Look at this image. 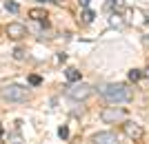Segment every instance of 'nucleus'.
I'll return each instance as SVG.
<instances>
[{
    "label": "nucleus",
    "instance_id": "1",
    "mask_svg": "<svg viewBox=\"0 0 149 144\" xmlns=\"http://www.w3.org/2000/svg\"><path fill=\"white\" fill-rule=\"evenodd\" d=\"M98 91H100V95H102L107 102H111V104H123V102L131 100V89L127 87V84H120V82L102 84Z\"/></svg>",
    "mask_w": 149,
    "mask_h": 144
},
{
    "label": "nucleus",
    "instance_id": "2",
    "mask_svg": "<svg viewBox=\"0 0 149 144\" xmlns=\"http://www.w3.org/2000/svg\"><path fill=\"white\" fill-rule=\"evenodd\" d=\"M0 98L7 102H25L29 98V91L22 84H5L0 89Z\"/></svg>",
    "mask_w": 149,
    "mask_h": 144
},
{
    "label": "nucleus",
    "instance_id": "3",
    "mask_svg": "<svg viewBox=\"0 0 149 144\" xmlns=\"http://www.w3.org/2000/svg\"><path fill=\"white\" fill-rule=\"evenodd\" d=\"M67 95L71 100H87L89 95H91V87L85 84V82H71V87H67Z\"/></svg>",
    "mask_w": 149,
    "mask_h": 144
},
{
    "label": "nucleus",
    "instance_id": "4",
    "mask_svg": "<svg viewBox=\"0 0 149 144\" xmlns=\"http://www.w3.org/2000/svg\"><path fill=\"white\" fill-rule=\"evenodd\" d=\"M125 109H120V107H109V109H105V111L100 113V118H102V122H107V124H116V122H123L125 120Z\"/></svg>",
    "mask_w": 149,
    "mask_h": 144
},
{
    "label": "nucleus",
    "instance_id": "5",
    "mask_svg": "<svg viewBox=\"0 0 149 144\" xmlns=\"http://www.w3.org/2000/svg\"><path fill=\"white\" fill-rule=\"evenodd\" d=\"M7 36L11 40H20V38L27 36V27L20 25V22H11V25H7Z\"/></svg>",
    "mask_w": 149,
    "mask_h": 144
},
{
    "label": "nucleus",
    "instance_id": "6",
    "mask_svg": "<svg viewBox=\"0 0 149 144\" xmlns=\"http://www.w3.org/2000/svg\"><path fill=\"white\" fill-rule=\"evenodd\" d=\"M93 144H118V138L111 131H102L93 135Z\"/></svg>",
    "mask_w": 149,
    "mask_h": 144
},
{
    "label": "nucleus",
    "instance_id": "7",
    "mask_svg": "<svg viewBox=\"0 0 149 144\" xmlns=\"http://www.w3.org/2000/svg\"><path fill=\"white\" fill-rule=\"evenodd\" d=\"M125 133H127L131 140H140L145 131H143V126L136 124V122H125Z\"/></svg>",
    "mask_w": 149,
    "mask_h": 144
},
{
    "label": "nucleus",
    "instance_id": "8",
    "mask_svg": "<svg viewBox=\"0 0 149 144\" xmlns=\"http://www.w3.org/2000/svg\"><path fill=\"white\" fill-rule=\"evenodd\" d=\"M29 18L38 20V22H47V13H45L42 9H31V11H29Z\"/></svg>",
    "mask_w": 149,
    "mask_h": 144
},
{
    "label": "nucleus",
    "instance_id": "9",
    "mask_svg": "<svg viewBox=\"0 0 149 144\" xmlns=\"http://www.w3.org/2000/svg\"><path fill=\"white\" fill-rule=\"evenodd\" d=\"M67 80L69 82H78L80 80V71L78 69H67Z\"/></svg>",
    "mask_w": 149,
    "mask_h": 144
},
{
    "label": "nucleus",
    "instance_id": "10",
    "mask_svg": "<svg viewBox=\"0 0 149 144\" xmlns=\"http://www.w3.org/2000/svg\"><path fill=\"white\" fill-rule=\"evenodd\" d=\"M5 9H7V11H11V13H18L20 7L16 5V2H11V0H7V2H5Z\"/></svg>",
    "mask_w": 149,
    "mask_h": 144
},
{
    "label": "nucleus",
    "instance_id": "11",
    "mask_svg": "<svg viewBox=\"0 0 149 144\" xmlns=\"http://www.w3.org/2000/svg\"><path fill=\"white\" fill-rule=\"evenodd\" d=\"M58 135H60L62 140H67L69 138V129H67V126H60V129H58Z\"/></svg>",
    "mask_w": 149,
    "mask_h": 144
},
{
    "label": "nucleus",
    "instance_id": "12",
    "mask_svg": "<svg viewBox=\"0 0 149 144\" xmlns=\"http://www.w3.org/2000/svg\"><path fill=\"white\" fill-rule=\"evenodd\" d=\"M82 18H85V22H91L93 20V11L91 9H85V16H82Z\"/></svg>",
    "mask_w": 149,
    "mask_h": 144
},
{
    "label": "nucleus",
    "instance_id": "13",
    "mask_svg": "<svg viewBox=\"0 0 149 144\" xmlns=\"http://www.w3.org/2000/svg\"><path fill=\"white\" fill-rule=\"evenodd\" d=\"M129 80H131V82L140 80V71H129Z\"/></svg>",
    "mask_w": 149,
    "mask_h": 144
},
{
    "label": "nucleus",
    "instance_id": "14",
    "mask_svg": "<svg viewBox=\"0 0 149 144\" xmlns=\"http://www.w3.org/2000/svg\"><path fill=\"white\" fill-rule=\"evenodd\" d=\"M40 78H38V75H29V84H33V87H36V84H40Z\"/></svg>",
    "mask_w": 149,
    "mask_h": 144
},
{
    "label": "nucleus",
    "instance_id": "15",
    "mask_svg": "<svg viewBox=\"0 0 149 144\" xmlns=\"http://www.w3.org/2000/svg\"><path fill=\"white\" fill-rule=\"evenodd\" d=\"M13 56L18 58V60H22V58H25V51H22V49H16V51H13Z\"/></svg>",
    "mask_w": 149,
    "mask_h": 144
},
{
    "label": "nucleus",
    "instance_id": "16",
    "mask_svg": "<svg viewBox=\"0 0 149 144\" xmlns=\"http://www.w3.org/2000/svg\"><path fill=\"white\" fill-rule=\"evenodd\" d=\"M80 5L85 7V9H87V7H89V0H80Z\"/></svg>",
    "mask_w": 149,
    "mask_h": 144
},
{
    "label": "nucleus",
    "instance_id": "17",
    "mask_svg": "<svg viewBox=\"0 0 149 144\" xmlns=\"http://www.w3.org/2000/svg\"><path fill=\"white\" fill-rule=\"evenodd\" d=\"M40 2H47V0H40Z\"/></svg>",
    "mask_w": 149,
    "mask_h": 144
}]
</instances>
